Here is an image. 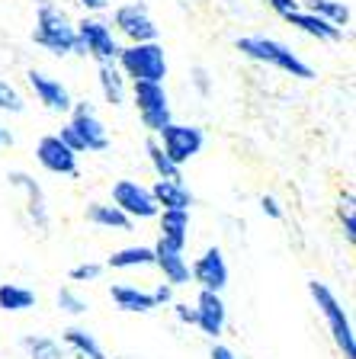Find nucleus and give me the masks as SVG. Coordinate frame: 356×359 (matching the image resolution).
I'll list each match as a JSON object with an SVG mask.
<instances>
[{
    "label": "nucleus",
    "mask_w": 356,
    "mask_h": 359,
    "mask_svg": "<svg viewBox=\"0 0 356 359\" xmlns=\"http://www.w3.org/2000/svg\"><path fill=\"white\" fill-rule=\"evenodd\" d=\"M235 45H237V52L244 55V58L260 61V65H270V67H276V71H282V74H292V77H298V81H312V77H315L312 65H305V61L292 52L289 45L276 42V39L241 36Z\"/></svg>",
    "instance_id": "obj_1"
},
{
    "label": "nucleus",
    "mask_w": 356,
    "mask_h": 359,
    "mask_svg": "<svg viewBox=\"0 0 356 359\" xmlns=\"http://www.w3.org/2000/svg\"><path fill=\"white\" fill-rule=\"evenodd\" d=\"M32 42L39 48L52 55H84L81 42H77L74 22L67 20L65 10H58L55 4H42L36 13V29H32Z\"/></svg>",
    "instance_id": "obj_2"
},
{
    "label": "nucleus",
    "mask_w": 356,
    "mask_h": 359,
    "mask_svg": "<svg viewBox=\"0 0 356 359\" xmlns=\"http://www.w3.org/2000/svg\"><path fill=\"white\" fill-rule=\"evenodd\" d=\"M119 71L126 77L135 81H151V83H164L167 77V55H164L161 42H135L119 48V58H116Z\"/></svg>",
    "instance_id": "obj_3"
},
{
    "label": "nucleus",
    "mask_w": 356,
    "mask_h": 359,
    "mask_svg": "<svg viewBox=\"0 0 356 359\" xmlns=\"http://www.w3.org/2000/svg\"><path fill=\"white\" fill-rule=\"evenodd\" d=\"M308 295H312V302L318 305L321 318H324L327 327H331V337H334V344L341 346L343 359H356V334H353V324H350V318H347V311H343V305L337 302V295L327 289L324 283H318V279H312V283H308Z\"/></svg>",
    "instance_id": "obj_4"
},
{
    "label": "nucleus",
    "mask_w": 356,
    "mask_h": 359,
    "mask_svg": "<svg viewBox=\"0 0 356 359\" xmlns=\"http://www.w3.org/2000/svg\"><path fill=\"white\" fill-rule=\"evenodd\" d=\"M74 29H77V42H81L84 55L97 58V65H116L122 45L116 42L110 22L100 20V16H84Z\"/></svg>",
    "instance_id": "obj_5"
},
{
    "label": "nucleus",
    "mask_w": 356,
    "mask_h": 359,
    "mask_svg": "<svg viewBox=\"0 0 356 359\" xmlns=\"http://www.w3.org/2000/svg\"><path fill=\"white\" fill-rule=\"evenodd\" d=\"M135 97V109L141 116V126L148 128L151 135H157L171 119V100H167V90L164 83H151V81H135L132 87Z\"/></svg>",
    "instance_id": "obj_6"
},
{
    "label": "nucleus",
    "mask_w": 356,
    "mask_h": 359,
    "mask_svg": "<svg viewBox=\"0 0 356 359\" xmlns=\"http://www.w3.org/2000/svg\"><path fill=\"white\" fill-rule=\"evenodd\" d=\"M157 142H161L164 154L171 157L173 164L183 167L186 161H193V157L202 151V142H206V135H202V128H196V126H180V122H167V126L157 132Z\"/></svg>",
    "instance_id": "obj_7"
},
{
    "label": "nucleus",
    "mask_w": 356,
    "mask_h": 359,
    "mask_svg": "<svg viewBox=\"0 0 356 359\" xmlns=\"http://www.w3.org/2000/svg\"><path fill=\"white\" fill-rule=\"evenodd\" d=\"M112 26H116L119 36H126L128 45L135 42H157V26L151 20L148 7L145 4H122L112 13Z\"/></svg>",
    "instance_id": "obj_8"
},
{
    "label": "nucleus",
    "mask_w": 356,
    "mask_h": 359,
    "mask_svg": "<svg viewBox=\"0 0 356 359\" xmlns=\"http://www.w3.org/2000/svg\"><path fill=\"white\" fill-rule=\"evenodd\" d=\"M67 126L77 132V138L84 142V151H106L110 148V135H106L103 119L97 116L93 103L81 100V103H71V119Z\"/></svg>",
    "instance_id": "obj_9"
},
{
    "label": "nucleus",
    "mask_w": 356,
    "mask_h": 359,
    "mask_svg": "<svg viewBox=\"0 0 356 359\" xmlns=\"http://www.w3.org/2000/svg\"><path fill=\"white\" fill-rule=\"evenodd\" d=\"M112 205L119 212H126L128 218H157V202L151 196L148 187H141L135 180H119L116 187H112Z\"/></svg>",
    "instance_id": "obj_10"
},
{
    "label": "nucleus",
    "mask_w": 356,
    "mask_h": 359,
    "mask_svg": "<svg viewBox=\"0 0 356 359\" xmlns=\"http://www.w3.org/2000/svg\"><path fill=\"white\" fill-rule=\"evenodd\" d=\"M36 161L48 173H58V177H77V154L61 142L58 135H45V138H39Z\"/></svg>",
    "instance_id": "obj_11"
},
{
    "label": "nucleus",
    "mask_w": 356,
    "mask_h": 359,
    "mask_svg": "<svg viewBox=\"0 0 356 359\" xmlns=\"http://www.w3.org/2000/svg\"><path fill=\"white\" fill-rule=\"evenodd\" d=\"M26 83L32 87V93H36V100L45 106V109L52 112H71V93H67V87L58 81V77L45 74V71H29L26 74Z\"/></svg>",
    "instance_id": "obj_12"
},
{
    "label": "nucleus",
    "mask_w": 356,
    "mask_h": 359,
    "mask_svg": "<svg viewBox=\"0 0 356 359\" xmlns=\"http://www.w3.org/2000/svg\"><path fill=\"white\" fill-rule=\"evenodd\" d=\"M190 276H193V283H199V289L222 292L225 285H228V263H225L222 250H218V247H209L206 254L190 266Z\"/></svg>",
    "instance_id": "obj_13"
},
{
    "label": "nucleus",
    "mask_w": 356,
    "mask_h": 359,
    "mask_svg": "<svg viewBox=\"0 0 356 359\" xmlns=\"http://www.w3.org/2000/svg\"><path fill=\"white\" fill-rule=\"evenodd\" d=\"M196 327L202 330L206 337H222L225 330V302H222V292H209L199 289V299H196Z\"/></svg>",
    "instance_id": "obj_14"
},
{
    "label": "nucleus",
    "mask_w": 356,
    "mask_h": 359,
    "mask_svg": "<svg viewBox=\"0 0 356 359\" xmlns=\"http://www.w3.org/2000/svg\"><path fill=\"white\" fill-rule=\"evenodd\" d=\"M154 266L161 269V276L167 285H190V263H186L183 250H177V247H171L167 241H157L154 247Z\"/></svg>",
    "instance_id": "obj_15"
},
{
    "label": "nucleus",
    "mask_w": 356,
    "mask_h": 359,
    "mask_svg": "<svg viewBox=\"0 0 356 359\" xmlns=\"http://www.w3.org/2000/svg\"><path fill=\"white\" fill-rule=\"evenodd\" d=\"M282 20L289 22V26H296V29H302L305 36H315L318 42H341V39H343V29L331 26L327 20H321V16L308 13V10H296V13H286Z\"/></svg>",
    "instance_id": "obj_16"
},
{
    "label": "nucleus",
    "mask_w": 356,
    "mask_h": 359,
    "mask_svg": "<svg viewBox=\"0 0 356 359\" xmlns=\"http://www.w3.org/2000/svg\"><path fill=\"white\" fill-rule=\"evenodd\" d=\"M110 299L116 302L119 311H128V314H148V311L157 308L154 295L145 292V289H138V285H112Z\"/></svg>",
    "instance_id": "obj_17"
},
{
    "label": "nucleus",
    "mask_w": 356,
    "mask_h": 359,
    "mask_svg": "<svg viewBox=\"0 0 356 359\" xmlns=\"http://www.w3.org/2000/svg\"><path fill=\"white\" fill-rule=\"evenodd\" d=\"M157 222H161V241H167L171 247L183 250L186 241H190V212L161 209L157 212Z\"/></svg>",
    "instance_id": "obj_18"
},
{
    "label": "nucleus",
    "mask_w": 356,
    "mask_h": 359,
    "mask_svg": "<svg viewBox=\"0 0 356 359\" xmlns=\"http://www.w3.org/2000/svg\"><path fill=\"white\" fill-rule=\"evenodd\" d=\"M151 196H154L157 209H180V212H190L193 205V196L183 183H173V180H154L151 187Z\"/></svg>",
    "instance_id": "obj_19"
},
{
    "label": "nucleus",
    "mask_w": 356,
    "mask_h": 359,
    "mask_svg": "<svg viewBox=\"0 0 356 359\" xmlns=\"http://www.w3.org/2000/svg\"><path fill=\"white\" fill-rule=\"evenodd\" d=\"M87 222L97 228H112V231H132V218L126 212H119L112 202H90Z\"/></svg>",
    "instance_id": "obj_20"
},
{
    "label": "nucleus",
    "mask_w": 356,
    "mask_h": 359,
    "mask_svg": "<svg viewBox=\"0 0 356 359\" xmlns=\"http://www.w3.org/2000/svg\"><path fill=\"white\" fill-rule=\"evenodd\" d=\"M10 187H16V189H22V193L29 196V212H32V218H36V224L39 228H45L48 224V212H45V196H42V189H39V183L29 177V173H10Z\"/></svg>",
    "instance_id": "obj_21"
},
{
    "label": "nucleus",
    "mask_w": 356,
    "mask_h": 359,
    "mask_svg": "<svg viewBox=\"0 0 356 359\" xmlns=\"http://www.w3.org/2000/svg\"><path fill=\"white\" fill-rule=\"evenodd\" d=\"M61 340L74 350V359H106L103 346L97 344V337L87 334L84 327H74V324H71V327H65V330H61Z\"/></svg>",
    "instance_id": "obj_22"
},
{
    "label": "nucleus",
    "mask_w": 356,
    "mask_h": 359,
    "mask_svg": "<svg viewBox=\"0 0 356 359\" xmlns=\"http://www.w3.org/2000/svg\"><path fill=\"white\" fill-rule=\"evenodd\" d=\"M97 81H100V90H103V97L110 106L126 103V81H122V71H119L116 65H100Z\"/></svg>",
    "instance_id": "obj_23"
},
{
    "label": "nucleus",
    "mask_w": 356,
    "mask_h": 359,
    "mask_svg": "<svg viewBox=\"0 0 356 359\" xmlns=\"http://www.w3.org/2000/svg\"><path fill=\"white\" fill-rule=\"evenodd\" d=\"M302 10H308V13L327 20L331 26H337V29L350 26V7L343 4V0H305Z\"/></svg>",
    "instance_id": "obj_24"
},
{
    "label": "nucleus",
    "mask_w": 356,
    "mask_h": 359,
    "mask_svg": "<svg viewBox=\"0 0 356 359\" xmlns=\"http://www.w3.org/2000/svg\"><path fill=\"white\" fill-rule=\"evenodd\" d=\"M154 263V250L151 247H122V250H116V254L106 260V266L110 269H135V266H151Z\"/></svg>",
    "instance_id": "obj_25"
},
{
    "label": "nucleus",
    "mask_w": 356,
    "mask_h": 359,
    "mask_svg": "<svg viewBox=\"0 0 356 359\" xmlns=\"http://www.w3.org/2000/svg\"><path fill=\"white\" fill-rule=\"evenodd\" d=\"M0 308L4 311H29V308H36V292L16 283H4L0 285Z\"/></svg>",
    "instance_id": "obj_26"
},
{
    "label": "nucleus",
    "mask_w": 356,
    "mask_h": 359,
    "mask_svg": "<svg viewBox=\"0 0 356 359\" xmlns=\"http://www.w3.org/2000/svg\"><path fill=\"white\" fill-rule=\"evenodd\" d=\"M148 161H151V167H154L157 180H173V183H183V170H180V164H173L171 157L164 154L161 142H157L154 135L148 138Z\"/></svg>",
    "instance_id": "obj_27"
},
{
    "label": "nucleus",
    "mask_w": 356,
    "mask_h": 359,
    "mask_svg": "<svg viewBox=\"0 0 356 359\" xmlns=\"http://www.w3.org/2000/svg\"><path fill=\"white\" fill-rule=\"evenodd\" d=\"M22 346L29 350V359H65L61 344L52 340V337H26Z\"/></svg>",
    "instance_id": "obj_28"
},
{
    "label": "nucleus",
    "mask_w": 356,
    "mask_h": 359,
    "mask_svg": "<svg viewBox=\"0 0 356 359\" xmlns=\"http://www.w3.org/2000/svg\"><path fill=\"white\" fill-rule=\"evenodd\" d=\"M55 302H58V308L65 314H74V318H81V314H87V302L81 299V295H77L74 292V285H61L58 289V295H55Z\"/></svg>",
    "instance_id": "obj_29"
},
{
    "label": "nucleus",
    "mask_w": 356,
    "mask_h": 359,
    "mask_svg": "<svg viewBox=\"0 0 356 359\" xmlns=\"http://www.w3.org/2000/svg\"><path fill=\"white\" fill-rule=\"evenodd\" d=\"M356 196L350 193H343V199H341V209H337V215H341V224H343V234H347V241L350 244H356Z\"/></svg>",
    "instance_id": "obj_30"
},
{
    "label": "nucleus",
    "mask_w": 356,
    "mask_h": 359,
    "mask_svg": "<svg viewBox=\"0 0 356 359\" xmlns=\"http://www.w3.org/2000/svg\"><path fill=\"white\" fill-rule=\"evenodd\" d=\"M22 97H20V90L13 87V83L10 81H4V77H0V109L4 112H22Z\"/></svg>",
    "instance_id": "obj_31"
},
{
    "label": "nucleus",
    "mask_w": 356,
    "mask_h": 359,
    "mask_svg": "<svg viewBox=\"0 0 356 359\" xmlns=\"http://www.w3.org/2000/svg\"><path fill=\"white\" fill-rule=\"evenodd\" d=\"M100 273H103L100 263H77V266H71L67 279L71 283H93V279H100Z\"/></svg>",
    "instance_id": "obj_32"
},
{
    "label": "nucleus",
    "mask_w": 356,
    "mask_h": 359,
    "mask_svg": "<svg viewBox=\"0 0 356 359\" xmlns=\"http://www.w3.org/2000/svg\"><path fill=\"white\" fill-rule=\"evenodd\" d=\"M270 10H276L279 16L286 13H296V10H302V0H263Z\"/></svg>",
    "instance_id": "obj_33"
},
{
    "label": "nucleus",
    "mask_w": 356,
    "mask_h": 359,
    "mask_svg": "<svg viewBox=\"0 0 356 359\" xmlns=\"http://www.w3.org/2000/svg\"><path fill=\"white\" fill-rule=\"evenodd\" d=\"M58 138H61V142H65L71 151H74V154H84V142H81V138H77V132H74V128H71V126H65V128H61V132H58Z\"/></svg>",
    "instance_id": "obj_34"
},
{
    "label": "nucleus",
    "mask_w": 356,
    "mask_h": 359,
    "mask_svg": "<svg viewBox=\"0 0 356 359\" xmlns=\"http://www.w3.org/2000/svg\"><path fill=\"white\" fill-rule=\"evenodd\" d=\"M173 314H177L180 324H196V308L183 305V302H177V305H173Z\"/></svg>",
    "instance_id": "obj_35"
},
{
    "label": "nucleus",
    "mask_w": 356,
    "mask_h": 359,
    "mask_svg": "<svg viewBox=\"0 0 356 359\" xmlns=\"http://www.w3.org/2000/svg\"><path fill=\"white\" fill-rule=\"evenodd\" d=\"M260 209H263V215L276 218V222H279V218H282V209H279V202H276L273 196H263V199H260Z\"/></svg>",
    "instance_id": "obj_36"
},
{
    "label": "nucleus",
    "mask_w": 356,
    "mask_h": 359,
    "mask_svg": "<svg viewBox=\"0 0 356 359\" xmlns=\"http://www.w3.org/2000/svg\"><path fill=\"white\" fill-rule=\"evenodd\" d=\"M151 295H154V302H157V305H167V302H171V299H173V285L161 283V285H157V289H154V292H151Z\"/></svg>",
    "instance_id": "obj_37"
},
{
    "label": "nucleus",
    "mask_w": 356,
    "mask_h": 359,
    "mask_svg": "<svg viewBox=\"0 0 356 359\" xmlns=\"http://www.w3.org/2000/svg\"><path fill=\"white\" fill-rule=\"evenodd\" d=\"M209 359H237V356H235V350H228V346L216 344V346H212V356H209Z\"/></svg>",
    "instance_id": "obj_38"
},
{
    "label": "nucleus",
    "mask_w": 356,
    "mask_h": 359,
    "mask_svg": "<svg viewBox=\"0 0 356 359\" xmlns=\"http://www.w3.org/2000/svg\"><path fill=\"white\" fill-rule=\"evenodd\" d=\"M81 4L87 10H106V4H110V0H81Z\"/></svg>",
    "instance_id": "obj_39"
},
{
    "label": "nucleus",
    "mask_w": 356,
    "mask_h": 359,
    "mask_svg": "<svg viewBox=\"0 0 356 359\" xmlns=\"http://www.w3.org/2000/svg\"><path fill=\"white\" fill-rule=\"evenodd\" d=\"M196 83H199V90H202V93H209V83H206V71H202V67H199V71H196Z\"/></svg>",
    "instance_id": "obj_40"
},
{
    "label": "nucleus",
    "mask_w": 356,
    "mask_h": 359,
    "mask_svg": "<svg viewBox=\"0 0 356 359\" xmlns=\"http://www.w3.org/2000/svg\"><path fill=\"white\" fill-rule=\"evenodd\" d=\"M0 144H13V135H10V132H4V128H0Z\"/></svg>",
    "instance_id": "obj_41"
}]
</instances>
